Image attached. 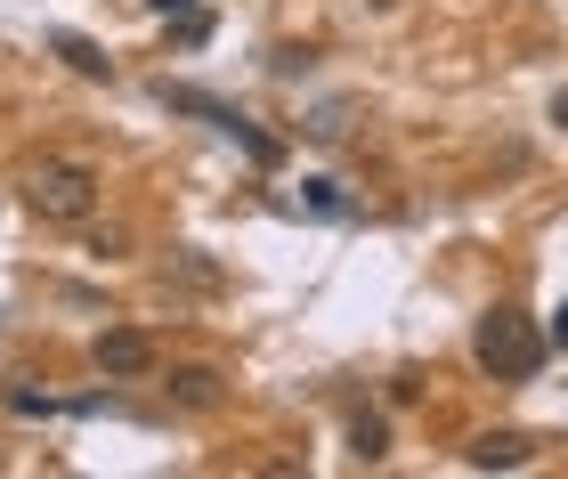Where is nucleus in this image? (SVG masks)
I'll list each match as a JSON object with an SVG mask.
<instances>
[{"label": "nucleus", "instance_id": "f257e3e1", "mask_svg": "<svg viewBox=\"0 0 568 479\" xmlns=\"http://www.w3.org/2000/svg\"><path fill=\"white\" fill-rule=\"evenodd\" d=\"M154 106H171V114H195V122H212V131H220V139H236V146H244V155L261 163V171H276V163H284V139H268V131H261V122H252L244 106H227V98L195 90V82H171V73H163V82H154Z\"/></svg>", "mask_w": 568, "mask_h": 479}, {"label": "nucleus", "instance_id": "f03ea898", "mask_svg": "<svg viewBox=\"0 0 568 479\" xmlns=\"http://www.w3.org/2000/svg\"><path fill=\"white\" fill-rule=\"evenodd\" d=\"M545 334H536V317L528 309H487L479 317V334H471V358L496 374V383H528L536 366H545Z\"/></svg>", "mask_w": 568, "mask_h": 479}, {"label": "nucleus", "instance_id": "7ed1b4c3", "mask_svg": "<svg viewBox=\"0 0 568 479\" xmlns=\"http://www.w3.org/2000/svg\"><path fill=\"white\" fill-rule=\"evenodd\" d=\"M24 195H33V212H41V220H65V228L98 212V180H90V163H41Z\"/></svg>", "mask_w": 568, "mask_h": 479}, {"label": "nucleus", "instance_id": "20e7f679", "mask_svg": "<svg viewBox=\"0 0 568 479\" xmlns=\"http://www.w3.org/2000/svg\"><path fill=\"white\" fill-rule=\"evenodd\" d=\"M146 366H154V342L139 334V325H106V334H98V374H114V383H139Z\"/></svg>", "mask_w": 568, "mask_h": 479}, {"label": "nucleus", "instance_id": "39448f33", "mask_svg": "<svg viewBox=\"0 0 568 479\" xmlns=\"http://www.w3.org/2000/svg\"><path fill=\"white\" fill-rule=\"evenodd\" d=\"M171 407H187V415H212L227 407V383H220V366H171Z\"/></svg>", "mask_w": 568, "mask_h": 479}, {"label": "nucleus", "instance_id": "423d86ee", "mask_svg": "<svg viewBox=\"0 0 568 479\" xmlns=\"http://www.w3.org/2000/svg\"><path fill=\"white\" fill-rule=\"evenodd\" d=\"M528 456H536L528 431H479L471 447H463V463H471V471H520Z\"/></svg>", "mask_w": 568, "mask_h": 479}, {"label": "nucleus", "instance_id": "0eeeda50", "mask_svg": "<svg viewBox=\"0 0 568 479\" xmlns=\"http://www.w3.org/2000/svg\"><path fill=\"white\" fill-rule=\"evenodd\" d=\"M49 49H58V58L82 73V82H114V58H106V49H98L90 33H49Z\"/></svg>", "mask_w": 568, "mask_h": 479}, {"label": "nucleus", "instance_id": "6e6552de", "mask_svg": "<svg viewBox=\"0 0 568 479\" xmlns=\"http://www.w3.org/2000/svg\"><path fill=\"white\" fill-rule=\"evenodd\" d=\"M349 456L382 463V456H390V422H382V415H349Z\"/></svg>", "mask_w": 568, "mask_h": 479}, {"label": "nucleus", "instance_id": "1a4fd4ad", "mask_svg": "<svg viewBox=\"0 0 568 479\" xmlns=\"http://www.w3.org/2000/svg\"><path fill=\"white\" fill-rule=\"evenodd\" d=\"M301 204L317 212V220H349V195L333 187V180H301Z\"/></svg>", "mask_w": 568, "mask_h": 479}, {"label": "nucleus", "instance_id": "9d476101", "mask_svg": "<svg viewBox=\"0 0 568 479\" xmlns=\"http://www.w3.org/2000/svg\"><path fill=\"white\" fill-rule=\"evenodd\" d=\"M342 122H349V106L333 98V106H317V122H308V139H342Z\"/></svg>", "mask_w": 568, "mask_h": 479}, {"label": "nucleus", "instance_id": "9b49d317", "mask_svg": "<svg viewBox=\"0 0 568 479\" xmlns=\"http://www.w3.org/2000/svg\"><path fill=\"white\" fill-rule=\"evenodd\" d=\"M9 407H17V415H65L58 398H41V390H9Z\"/></svg>", "mask_w": 568, "mask_h": 479}, {"label": "nucleus", "instance_id": "f8f14e48", "mask_svg": "<svg viewBox=\"0 0 568 479\" xmlns=\"http://www.w3.org/2000/svg\"><path fill=\"white\" fill-rule=\"evenodd\" d=\"M171 24H179V41H187V49H195L203 33H212V17H203V9H187V17H171Z\"/></svg>", "mask_w": 568, "mask_h": 479}, {"label": "nucleus", "instance_id": "ddd939ff", "mask_svg": "<svg viewBox=\"0 0 568 479\" xmlns=\"http://www.w3.org/2000/svg\"><path fill=\"white\" fill-rule=\"evenodd\" d=\"M146 9H154V17H187L195 0H146Z\"/></svg>", "mask_w": 568, "mask_h": 479}, {"label": "nucleus", "instance_id": "4468645a", "mask_svg": "<svg viewBox=\"0 0 568 479\" xmlns=\"http://www.w3.org/2000/svg\"><path fill=\"white\" fill-rule=\"evenodd\" d=\"M545 342H568V300H560V317H552V334Z\"/></svg>", "mask_w": 568, "mask_h": 479}, {"label": "nucleus", "instance_id": "2eb2a0df", "mask_svg": "<svg viewBox=\"0 0 568 479\" xmlns=\"http://www.w3.org/2000/svg\"><path fill=\"white\" fill-rule=\"evenodd\" d=\"M552 122H560V131H568V90H552Z\"/></svg>", "mask_w": 568, "mask_h": 479}]
</instances>
